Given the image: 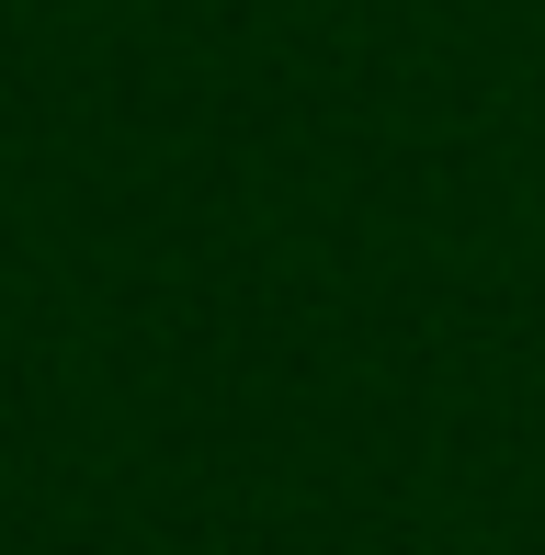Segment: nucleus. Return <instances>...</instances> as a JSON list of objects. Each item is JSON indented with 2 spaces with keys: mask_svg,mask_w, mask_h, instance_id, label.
I'll use <instances>...</instances> for the list:
<instances>
[]
</instances>
